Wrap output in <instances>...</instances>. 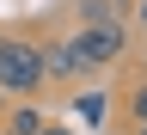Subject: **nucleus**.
I'll list each match as a JSON object with an SVG mask.
<instances>
[{
	"label": "nucleus",
	"instance_id": "obj_1",
	"mask_svg": "<svg viewBox=\"0 0 147 135\" xmlns=\"http://www.w3.org/2000/svg\"><path fill=\"white\" fill-rule=\"evenodd\" d=\"M43 86H49L43 43H25V37L0 31V92H6V98H37Z\"/></svg>",
	"mask_w": 147,
	"mask_h": 135
},
{
	"label": "nucleus",
	"instance_id": "obj_2",
	"mask_svg": "<svg viewBox=\"0 0 147 135\" xmlns=\"http://www.w3.org/2000/svg\"><path fill=\"white\" fill-rule=\"evenodd\" d=\"M74 37H80V49H86V62H92V68L123 62V49H129V25H123V18H104V25H80Z\"/></svg>",
	"mask_w": 147,
	"mask_h": 135
},
{
	"label": "nucleus",
	"instance_id": "obj_3",
	"mask_svg": "<svg viewBox=\"0 0 147 135\" xmlns=\"http://www.w3.org/2000/svg\"><path fill=\"white\" fill-rule=\"evenodd\" d=\"M43 74H49V80H61V86H74L80 74H92L86 49H80V37H61V43H43Z\"/></svg>",
	"mask_w": 147,
	"mask_h": 135
},
{
	"label": "nucleus",
	"instance_id": "obj_4",
	"mask_svg": "<svg viewBox=\"0 0 147 135\" xmlns=\"http://www.w3.org/2000/svg\"><path fill=\"white\" fill-rule=\"evenodd\" d=\"M43 129H49V111L37 98H12L6 117H0V135H43Z\"/></svg>",
	"mask_w": 147,
	"mask_h": 135
},
{
	"label": "nucleus",
	"instance_id": "obj_5",
	"mask_svg": "<svg viewBox=\"0 0 147 135\" xmlns=\"http://www.w3.org/2000/svg\"><path fill=\"white\" fill-rule=\"evenodd\" d=\"M104 111H110L104 92H80V98H74V117H80L86 129H104Z\"/></svg>",
	"mask_w": 147,
	"mask_h": 135
},
{
	"label": "nucleus",
	"instance_id": "obj_6",
	"mask_svg": "<svg viewBox=\"0 0 147 135\" xmlns=\"http://www.w3.org/2000/svg\"><path fill=\"white\" fill-rule=\"evenodd\" d=\"M104 18H123L110 0H80V25H104Z\"/></svg>",
	"mask_w": 147,
	"mask_h": 135
},
{
	"label": "nucleus",
	"instance_id": "obj_7",
	"mask_svg": "<svg viewBox=\"0 0 147 135\" xmlns=\"http://www.w3.org/2000/svg\"><path fill=\"white\" fill-rule=\"evenodd\" d=\"M129 123H147V80H135V92H129Z\"/></svg>",
	"mask_w": 147,
	"mask_h": 135
},
{
	"label": "nucleus",
	"instance_id": "obj_8",
	"mask_svg": "<svg viewBox=\"0 0 147 135\" xmlns=\"http://www.w3.org/2000/svg\"><path fill=\"white\" fill-rule=\"evenodd\" d=\"M43 135H74V129H67V123H49V129H43Z\"/></svg>",
	"mask_w": 147,
	"mask_h": 135
},
{
	"label": "nucleus",
	"instance_id": "obj_9",
	"mask_svg": "<svg viewBox=\"0 0 147 135\" xmlns=\"http://www.w3.org/2000/svg\"><path fill=\"white\" fill-rule=\"evenodd\" d=\"M141 80H147V43H141Z\"/></svg>",
	"mask_w": 147,
	"mask_h": 135
},
{
	"label": "nucleus",
	"instance_id": "obj_10",
	"mask_svg": "<svg viewBox=\"0 0 147 135\" xmlns=\"http://www.w3.org/2000/svg\"><path fill=\"white\" fill-rule=\"evenodd\" d=\"M0 117H6V92H0Z\"/></svg>",
	"mask_w": 147,
	"mask_h": 135
},
{
	"label": "nucleus",
	"instance_id": "obj_11",
	"mask_svg": "<svg viewBox=\"0 0 147 135\" xmlns=\"http://www.w3.org/2000/svg\"><path fill=\"white\" fill-rule=\"evenodd\" d=\"M141 18H147V0H141Z\"/></svg>",
	"mask_w": 147,
	"mask_h": 135
},
{
	"label": "nucleus",
	"instance_id": "obj_12",
	"mask_svg": "<svg viewBox=\"0 0 147 135\" xmlns=\"http://www.w3.org/2000/svg\"><path fill=\"white\" fill-rule=\"evenodd\" d=\"M135 135H147V123H141V129H135Z\"/></svg>",
	"mask_w": 147,
	"mask_h": 135
}]
</instances>
